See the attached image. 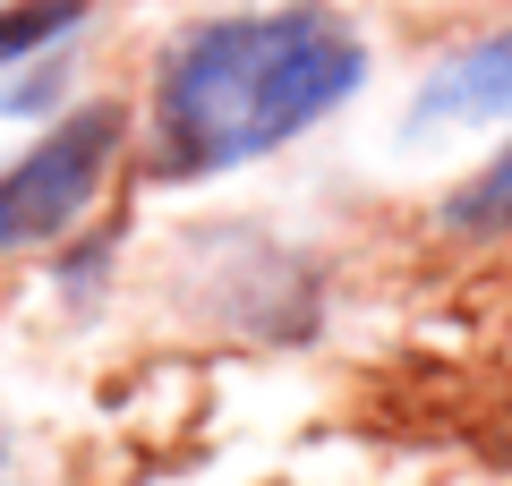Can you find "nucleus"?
I'll list each match as a JSON object with an SVG mask.
<instances>
[{
	"instance_id": "obj_2",
	"label": "nucleus",
	"mask_w": 512,
	"mask_h": 486,
	"mask_svg": "<svg viewBox=\"0 0 512 486\" xmlns=\"http://www.w3.org/2000/svg\"><path fill=\"white\" fill-rule=\"evenodd\" d=\"M111 145H120V120L111 111H77L60 120L35 154L0 180V248H26V239H52L86 214V197L103 188Z\"/></svg>"
},
{
	"instance_id": "obj_3",
	"label": "nucleus",
	"mask_w": 512,
	"mask_h": 486,
	"mask_svg": "<svg viewBox=\"0 0 512 486\" xmlns=\"http://www.w3.org/2000/svg\"><path fill=\"white\" fill-rule=\"evenodd\" d=\"M453 222L461 231H512V154H495V171H478L453 197Z\"/></svg>"
},
{
	"instance_id": "obj_4",
	"label": "nucleus",
	"mask_w": 512,
	"mask_h": 486,
	"mask_svg": "<svg viewBox=\"0 0 512 486\" xmlns=\"http://www.w3.org/2000/svg\"><path fill=\"white\" fill-rule=\"evenodd\" d=\"M60 26H77V0H18V9H0V60L52 43Z\"/></svg>"
},
{
	"instance_id": "obj_1",
	"label": "nucleus",
	"mask_w": 512,
	"mask_h": 486,
	"mask_svg": "<svg viewBox=\"0 0 512 486\" xmlns=\"http://www.w3.org/2000/svg\"><path fill=\"white\" fill-rule=\"evenodd\" d=\"M359 69V43L316 9L205 26L163 69V162L180 180H205L248 154H274L282 137L325 120L359 86Z\"/></svg>"
}]
</instances>
